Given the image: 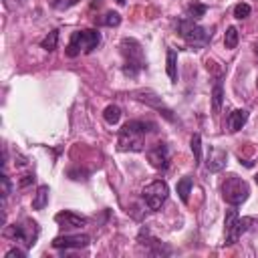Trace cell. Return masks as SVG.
Listing matches in <instances>:
<instances>
[{"label": "cell", "mask_w": 258, "mask_h": 258, "mask_svg": "<svg viewBox=\"0 0 258 258\" xmlns=\"http://www.w3.org/2000/svg\"><path fill=\"white\" fill-rule=\"evenodd\" d=\"M6 258H26V250H20V248H12L6 252Z\"/></svg>", "instance_id": "28"}, {"label": "cell", "mask_w": 258, "mask_h": 258, "mask_svg": "<svg viewBox=\"0 0 258 258\" xmlns=\"http://www.w3.org/2000/svg\"><path fill=\"white\" fill-rule=\"evenodd\" d=\"M238 38H240L238 28H236V26H230V28L226 30V34H224V44H226V48H236V46H238Z\"/></svg>", "instance_id": "22"}, {"label": "cell", "mask_w": 258, "mask_h": 258, "mask_svg": "<svg viewBox=\"0 0 258 258\" xmlns=\"http://www.w3.org/2000/svg\"><path fill=\"white\" fill-rule=\"evenodd\" d=\"M91 244V236L87 234H64L56 236L52 240V248H64V250H81Z\"/></svg>", "instance_id": "9"}, {"label": "cell", "mask_w": 258, "mask_h": 258, "mask_svg": "<svg viewBox=\"0 0 258 258\" xmlns=\"http://www.w3.org/2000/svg\"><path fill=\"white\" fill-rule=\"evenodd\" d=\"M10 189H12V187H10V177L4 173V175H2V198H4V200L10 196Z\"/></svg>", "instance_id": "27"}, {"label": "cell", "mask_w": 258, "mask_h": 258, "mask_svg": "<svg viewBox=\"0 0 258 258\" xmlns=\"http://www.w3.org/2000/svg\"><path fill=\"white\" fill-rule=\"evenodd\" d=\"M177 32H179V36L189 44V46H204V44H208L210 42V38H212V32H208V28H204V26H200L196 20H191V18H179L177 20Z\"/></svg>", "instance_id": "4"}, {"label": "cell", "mask_w": 258, "mask_h": 258, "mask_svg": "<svg viewBox=\"0 0 258 258\" xmlns=\"http://www.w3.org/2000/svg\"><path fill=\"white\" fill-rule=\"evenodd\" d=\"M4 236L12 238L16 242H22L26 248H30V246H34V242L38 238V224L32 220H24L22 224H12L4 230Z\"/></svg>", "instance_id": "7"}, {"label": "cell", "mask_w": 258, "mask_h": 258, "mask_svg": "<svg viewBox=\"0 0 258 258\" xmlns=\"http://www.w3.org/2000/svg\"><path fill=\"white\" fill-rule=\"evenodd\" d=\"M99 42H101V32H99V30H93V28L77 30V32L71 34L64 52H67V56H71V58L79 56L81 52L89 54V52H93V50L99 46Z\"/></svg>", "instance_id": "3"}, {"label": "cell", "mask_w": 258, "mask_h": 258, "mask_svg": "<svg viewBox=\"0 0 258 258\" xmlns=\"http://www.w3.org/2000/svg\"><path fill=\"white\" fill-rule=\"evenodd\" d=\"M48 194H50L48 185H38V189H36V194L32 198V210H36V212L42 210L48 204Z\"/></svg>", "instance_id": "16"}, {"label": "cell", "mask_w": 258, "mask_h": 258, "mask_svg": "<svg viewBox=\"0 0 258 258\" xmlns=\"http://www.w3.org/2000/svg\"><path fill=\"white\" fill-rule=\"evenodd\" d=\"M206 12H208V6L202 4V2H198V0H194V2L187 4V18H191V20L202 18Z\"/></svg>", "instance_id": "19"}, {"label": "cell", "mask_w": 258, "mask_h": 258, "mask_svg": "<svg viewBox=\"0 0 258 258\" xmlns=\"http://www.w3.org/2000/svg\"><path fill=\"white\" fill-rule=\"evenodd\" d=\"M133 97L137 99V101H141V103H145V105H149V107H153V109H157L167 121H175V117L171 115V109L169 107H165L163 105V101H161V97H157L155 93H151V91H137V93H133Z\"/></svg>", "instance_id": "10"}, {"label": "cell", "mask_w": 258, "mask_h": 258, "mask_svg": "<svg viewBox=\"0 0 258 258\" xmlns=\"http://www.w3.org/2000/svg\"><path fill=\"white\" fill-rule=\"evenodd\" d=\"M252 222H254L252 218H240L236 206H232L226 212V220H224V238H226V244L228 246L236 244L240 240V236L250 228Z\"/></svg>", "instance_id": "5"}, {"label": "cell", "mask_w": 258, "mask_h": 258, "mask_svg": "<svg viewBox=\"0 0 258 258\" xmlns=\"http://www.w3.org/2000/svg\"><path fill=\"white\" fill-rule=\"evenodd\" d=\"M103 119L109 123V125H117L119 119H121V109L117 105H107L105 111H103Z\"/></svg>", "instance_id": "20"}, {"label": "cell", "mask_w": 258, "mask_h": 258, "mask_svg": "<svg viewBox=\"0 0 258 258\" xmlns=\"http://www.w3.org/2000/svg\"><path fill=\"white\" fill-rule=\"evenodd\" d=\"M248 121V111L246 109H236V111H232L230 115H228V129L232 131V133H236V131H240L242 129V125Z\"/></svg>", "instance_id": "14"}, {"label": "cell", "mask_w": 258, "mask_h": 258, "mask_svg": "<svg viewBox=\"0 0 258 258\" xmlns=\"http://www.w3.org/2000/svg\"><path fill=\"white\" fill-rule=\"evenodd\" d=\"M167 77L171 83H177V52L173 48H167Z\"/></svg>", "instance_id": "18"}, {"label": "cell", "mask_w": 258, "mask_h": 258, "mask_svg": "<svg viewBox=\"0 0 258 258\" xmlns=\"http://www.w3.org/2000/svg\"><path fill=\"white\" fill-rule=\"evenodd\" d=\"M56 44H58V30H56V28L50 30V32L40 40V46H42L44 50H48V52H52V50L56 48Z\"/></svg>", "instance_id": "21"}, {"label": "cell", "mask_w": 258, "mask_h": 258, "mask_svg": "<svg viewBox=\"0 0 258 258\" xmlns=\"http://www.w3.org/2000/svg\"><path fill=\"white\" fill-rule=\"evenodd\" d=\"M141 196H143L145 206H147L151 212H157V210H161V206L165 204V200H167V196H169V187H167V183H165L163 179H155V181H151V183H147V185L143 187Z\"/></svg>", "instance_id": "8"}, {"label": "cell", "mask_w": 258, "mask_h": 258, "mask_svg": "<svg viewBox=\"0 0 258 258\" xmlns=\"http://www.w3.org/2000/svg\"><path fill=\"white\" fill-rule=\"evenodd\" d=\"M222 196H224V200L230 204V206H242L246 200H248V196H250V187H248V183L242 179V177H238V175H228L224 181H222Z\"/></svg>", "instance_id": "6"}, {"label": "cell", "mask_w": 258, "mask_h": 258, "mask_svg": "<svg viewBox=\"0 0 258 258\" xmlns=\"http://www.w3.org/2000/svg\"><path fill=\"white\" fill-rule=\"evenodd\" d=\"M103 24L105 26H119L121 24V14L119 12H107L105 18H103Z\"/></svg>", "instance_id": "25"}, {"label": "cell", "mask_w": 258, "mask_h": 258, "mask_svg": "<svg viewBox=\"0 0 258 258\" xmlns=\"http://www.w3.org/2000/svg\"><path fill=\"white\" fill-rule=\"evenodd\" d=\"M34 181V175H24L22 179H20V187H26L28 183H32Z\"/></svg>", "instance_id": "29"}, {"label": "cell", "mask_w": 258, "mask_h": 258, "mask_svg": "<svg viewBox=\"0 0 258 258\" xmlns=\"http://www.w3.org/2000/svg\"><path fill=\"white\" fill-rule=\"evenodd\" d=\"M250 12H252V8H250V4H246V2H240V4L234 6V18H238V20L248 18Z\"/></svg>", "instance_id": "24"}, {"label": "cell", "mask_w": 258, "mask_h": 258, "mask_svg": "<svg viewBox=\"0 0 258 258\" xmlns=\"http://www.w3.org/2000/svg\"><path fill=\"white\" fill-rule=\"evenodd\" d=\"M189 145H191V151H194V159H196V163H200V161H202V137H200L198 133H194V135H191Z\"/></svg>", "instance_id": "23"}, {"label": "cell", "mask_w": 258, "mask_h": 258, "mask_svg": "<svg viewBox=\"0 0 258 258\" xmlns=\"http://www.w3.org/2000/svg\"><path fill=\"white\" fill-rule=\"evenodd\" d=\"M79 0H52V6L56 8V10H67V8H71V6H75Z\"/></svg>", "instance_id": "26"}, {"label": "cell", "mask_w": 258, "mask_h": 258, "mask_svg": "<svg viewBox=\"0 0 258 258\" xmlns=\"http://www.w3.org/2000/svg\"><path fill=\"white\" fill-rule=\"evenodd\" d=\"M121 54H123V73L127 77H137L143 69H145V54H143V46L139 44L137 38L125 36L119 44Z\"/></svg>", "instance_id": "2"}, {"label": "cell", "mask_w": 258, "mask_h": 258, "mask_svg": "<svg viewBox=\"0 0 258 258\" xmlns=\"http://www.w3.org/2000/svg\"><path fill=\"white\" fill-rule=\"evenodd\" d=\"M222 101H224V87H222V79L218 77L214 83V89H212V111L214 113H220Z\"/></svg>", "instance_id": "15"}, {"label": "cell", "mask_w": 258, "mask_h": 258, "mask_svg": "<svg viewBox=\"0 0 258 258\" xmlns=\"http://www.w3.org/2000/svg\"><path fill=\"white\" fill-rule=\"evenodd\" d=\"M254 181H256V183H258V173H256V175H254Z\"/></svg>", "instance_id": "30"}, {"label": "cell", "mask_w": 258, "mask_h": 258, "mask_svg": "<svg viewBox=\"0 0 258 258\" xmlns=\"http://www.w3.org/2000/svg\"><path fill=\"white\" fill-rule=\"evenodd\" d=\"M226 161H228V153H226L224 149H220V147H210L206 165H208V169H210L212 173L222 171V169L226 167Z\"/></svg>", "instance_id": "13"}, {"label": "cell", "mask_w": 258, "mask_h": 258, "mask_svg": "<svg viewBox=\"0 0 258 258\" xmlns=\"http://www.w3.org/2000/svg\"><path fill=\"white\" fill-rule=\"evenodd\" d=\"M191 185H194V179H191L189 175L181 177V179L177 181V185H175V189H177V196H179V200H181L183 204H187V200H189V191H191Z\"/></svg>", "instance_id": "17"}, {"label": "cell", "mask_w": 258, "mask_h": 258, "mask_svg": "<svg viewBox=\"0 0 258 258\" xmlns=\"http://www.w3.org/2000/svg\"><path fill=\"white\" fill-rule=\"evenodd\" d=\"M54 222L64 228V230H77V228H83L87 224V218L85 216H79L75 212H69V210H62L54 216Z\"/></svg>", "instance_id": "12"}, {"label": "cell", "mask_w": 258, "mask_h": 258, "mask_svg": "<svg viewBox=\"0 0 258 258\" xmlns=\"http://www.w3.org/2000/svg\"><path fill=\"white\" fill-rule=\"evenodd\" d=\"M147 159L155 169H167L169 165V149L165 143H155L147 149Z\"/></svg>", "instance_id": "11"}, {"label": "cell", "mask_w": 258, "mask_h": 258, "mask_svg": "<svg viewBox=\"0 0 258 258\" xmlns=\"http://www.w3.org/2000/svg\"><path fill=\"white\" fill-rule=\"evenodd\" d=\"M155 125L151 121H127L119 129L117 137V149L119 151H143V141L149 131H153Z\"/></svg>", "instance_id": "1"}, {"label": "cell", "mask_w": 258, "mask_h": 258, "mask_svg": "<svg viewBox=\"0 0 258 258\" xmlns=\"http://www.w3.org/2000/svg\"><path fill=\"white\" fill-rule=\"evenodd\" d=\"M117 2H119V4H125V0H117Z\"/></svg>", "instance_id": "31"}]
</instances>
